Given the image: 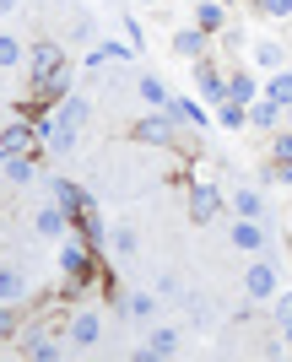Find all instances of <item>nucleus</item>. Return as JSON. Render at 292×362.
<instances>
[{
  "label": "nucleus",
  "mask_w": 292,
  "mask_h": 362,
  "mask_svg": "<svg viewBox=\"0 0 292 362\" xmlns=\"http://www.w3.org/2000/svg\"><path fill=\"white\" fill-rule=\"evenodd\" d=\"M38 157H44V151H16V157H6L0 179H6V184H33V179H38Z\"/></svg>",
  "instance_id": "obj_16"
},
{
  "label": "nucleus",
  "mask_w": 292,
  "mask_h": 362,
  "mask_svg": "<svg viewBox=\"0 0 292 362\" xmlns=\"http://www.w3.org/2000/svg\"><path fill=\"white\" fill-rule=\"evenodd\" d=\"M281 119H287V108L281 103H271V98H255V103H249V130H265V136H271V130H281Z\"/></svg>",
  "instance_id": "obj_15"
},
{
  "label": "nucleus",
  "mask_w": 292,
  "mask_h": 362,
  "mask_svg": "<svg viewBox=\"0 0 292 362\" xmlns=\"http://www.w3.org/2000/svg\"><path fill=\"white\" fill-rule=\"evenodd\" d=\"M249 60H255L265 76H271V71H281V65H287V49H281L276 38H260V44L249 49Z\"/></svg>",
  "instance_id": "obj_21"
},
{
  "label": "nucleus",
  "mask_w": 292,
  "mask_h": 362,
  "mask_svg": "<svg viewBox=\"0 0 292 362\" xmlns=\"http://www.w3.org/2000/svg\"><path fill=\"white\" fill-rule=\"evenodd\" d=\"M141 249V238H136V227H114L108 233V255H119V259H130Z\"/></svg>",
  "instance_id": "obj_28"
},
{
  "label": "nucleus",
  "mask_w": 292,
  "mask_h": 362,
  "mask_svg": "<svg viewBox=\"0 0 292 362\" xmlns=\"http://www.w3.org/2000/svg\"><path fill=\"white\" fill-rule=\"evenodd\" d=\"M222 22H228V6H222V0H200L195 6V28H206L211 38L222 33Z\"/></svg>",
  "instance_id": "obj_23"
},
{
  "label": "nucleus",
  "mask_w": 292,
  "mask_h": 362,
  "mask_svg": "<svg viewBox=\"0 0 292 362\" xmlns=\"http://www.w3.org/2000/svg\"><path fill=\"white\" fill-rule=\"evenodd\" d=\"M0 124H6V108H0Z\"/></svg>",
  "instance_id": "obj_38"
},
{
  "label": "nucleus",
  "mask_w": 292,
  "mask_h": 362,
  "mask_svg": "<svg viewBox=\"0 0 292 362\" xmlns=\"http://www.w3.org/2000/svg\"><path fill=\"white\" fill-rule=\"evenodd\" d=\"M216 119H222V130H249V108L244 103H216Z\"/></svg>",
  "instance_id": "obj_29"
},
{
  "label": "nucleus",
  "mask_w": 292,
  "mask_h": 362,
  "mask_svg": "<svg viewBox=\"0 0 292 362\" xmlns=\"http://www.w3.org/2000/svg\"><path fill=\"white\" fill-rule=\"evenodd\" d=\"M65 65V49L54 44V38H38V44H28V81H44V76H54Z\"/></svg>",
  "instance_id": "obj_8"
},
{
  "label": "nucleus",
  "mask_w": 292,
  "mask_h": 362,
  "mask_svg": "<svg viewBox=\"0 0 292 362\" xmlns=\"http://www.w3.org/2000/svg\"><path fill=\"white\" fill-rule=\"evenodd\" d=\"M0 151H6V157H16V151H44V146H38V124H33L28 114L6 119V124H0Z\"/></svg>",
  "instance_id": "obj_6"
},
{
  "label": "nucleus",
  "mask_w": 292,
  "mask_h": 362,
  "mask_svg": "<svg viewBox=\"0 0 292 362\" xmlns=\"http://www.w3.org/2000/svg\"><path fill=\"white\" fill-rule=\"evenodd\" d=\"M200 65V71H195V87H200V98H206V103H228V76H222V71H216V65L211 60H195Z\"/></svg>",
  "instance_id": "obj_14"
},
{
  "label": "nucleus",
  "mask_w": 292,
  "mask_h": 362,
  "mask_svg": "<svg viewBox=\"0 0 292 362\" xmlns=\"http://www.w3.org/2000/svg\"><path fill=\"white\" fill-rule=\"evenodd\" d=\"M260 16H292V0H255Z\"/></svg>",
  "instance_id": "obj_34"
},
{
  "label": "nucleus",
  "mask_w": 292,
  "mask_h": 362,
  "mask_svg": "<svg viewBox=\"0 0 292 362\" xmlns=\"http://www.w3.org/2000/svg\"><path fill=\"white\" fill-rule=\"evenodd\" d=\"M22 335V319H16V303H0V341H16Z\"/></svg>",
  "instance_id": "obj_31"
},
{
  "label": "nucleus",
  "mask_w": 292,
  "mask_h": 362,
  "mask_svg": "<svg viewBox=\"0 0 292 362\" xmlns=\"http://www.w3.org/2000/svg\"><path fill=\"white\" fill-rule=\"evenodd\" d=\"M222 6H233V0H222Z\"/></svg>",
  "instance_id": "obj_39"
},
{
  "label": "nucleus",
  "mask_w": 292,
  "mask_h": 362,
  "mask_svg": "<svg viewBox=\"0 0 292 362\" xmlns=\"http://www.w3.org/2000/svg\"><path fill=\"white\" fill-rule=\"evenodd\" d=\"M271 157H292V130H287V124L271 130Z\"/></svg>",
  "instance_id": "obj_32"
},
{
  "label": "nucleus",
  "mask_w": 292,
  "mask_h": 362,
  "mask_svg": "<svg viewBox=\"0 0 292 362\" xmlns=\"http://www.w3.org/2000/svg\"><path fill=\"white\" fill-rule=\"evenodd\" d=\"M168 114L179 124H189V130H211V114H206V103H195V98H168Z\"/></svg>",
  "instance_id": "obj_17"
},
{
  "label": "nucleus",
  "mask_w": 292,
  "mask_h": 362,
  "mask_svg": "<svg viewBox=\"0 0 292 362\" xmlns=\"http://www.w3.org/2000/svg\"><path fill=\"white\" fill-rule=\"evenodd\" d=\"M16 65H28V44L11 38V33H0V71H16Z\"/></svg>",
  "instance_id": "obj_26"
},
{
  "label": "nucleus",
  "mask_w": 292,
  "mask_h": 362,
  "mask_svg": "<svg viewBox=\"0 0 292 362\" xmlns=\"http://www.w3.org/2000/svg\"><path fill=\"white\" fill-rule=\"evenodd\" d=\"M276 292H281V276H276V265L260 255L244 271V298H249V308H265V303H276Z\"/></svg>",
  "instance_id": "obj_4"
},
{
  "label": "nucleus",
  "mask_w": 292,
  "mask_h": 362,
  "mask_svg": "<svg viewBox=\"0 0 292 362\" xmlns=\"http://www.w3.org/2000/svg\"><path fill=\"white\" fill-rule=\"evenodd\" d=\"M271 184H287L292 189V157H271Z\"/></svg>",
  "instance_id": "obj_33"
},
{
  "label": "nucleus",
  "mask_w": 292,
  "mask_h": 362,
  "mask_svg": "<svg viewBox=\"0 0 292 362\" xmlns=\"http://www.w3.org/2000/svg\"><path fill=\"white\" fill-rule=\"evenodd\" d=\"M136 54V44H93L87 49V71H98V65H119Z\"/></svg>",
  "instance_id": "obj_22"
},
{
  "label": "nucleus",
  "mask_w": 292,
  "mask_h": 362,
  "mask_svg": "<svg viewBox=\"0 0 292 362\" xmlns=\"http://www.w3.org/2000/svg\"><path fill=\"white\" fill-rule=\"evenodd\" d=\"M16 351H22L28 362H60V357H65V346H60V341H54L49 330H28V335H16Z\"/></svg>",
  "instance_id": "obj_10"
},
{
  "label": "nucleus",
  "mask_w": 292,
  "mask_h": 362,
  "mask_svg": "<svg viewBox=\"0 0 292 362\" xmlns=\"http://www.w3.org/2000/svg\"><path fill=\"white\" fill-rule=\"evenodd\" d=\"M228 243L238 249V255H265V222H255V216H233V222H228Z\"/></svg>",
  "instance_id": "obj_9"
},
{
  "label": "nucleus",
  "mask_w": 292,
  "mask_h": 362,
  "mask_svg": "<svg viewBox=\"0 0 292 362\" xmlns=\"http://www.w3.org/2000/svg\"><path fill=\"white\" fill-rule=\"evenodd\" d=\"M179 346H185V330H173V325H157V330H146V346H136V362L179 357Z\"/></svg>",
  "instance_id": "obj_7"
},
{
  "label": "nucleus",
  "mask_w": 292,
  "mask_h": 362,
  "mask_svg": "<svg viewBox=\"0 0 292 362\" xmlns=\"http://www.w3.org/2000/svg\"><path fill=\"white\" fill-rule=\"evenodd\" d=\"M98 259H103V255H98L93 243L81 238L76 227H71V233L60 238V271H65V281H81V276H93V271H98Z\"/></svg>",
  "instance_id": "obj_3"
},
{
  "label": "nucleus",
  "mask_w": 292,
  "mask_h": 362,
  "mask_svg": "<svg viewBox=\"0 0 292 362\" xmlns=\"http://www.w3.org/2000/svg\"><path fill=\"white\" fill-rule=\"evenodd\" d=\"M185 211H189V222H195V227H211L216 216L228 211V195H222V184L195 179V184H189V195H185Z\"/></svg>",
  "instance_id": "obj_2"
},
{
  "label": "nucleus",
  "mask_w": 292,
  "mask_h": 362,
  "mask_svg": "<svg viewBox=\"0 0 292 362\" xmlns=\"http://www.w3.org/2000/svg\"><path fill=\"white\" fill-rule=\"evenodd\" d=\"M211 44H216V38H211L206 28H195V22L173 33V54H185V60H206V54H211Z\"/></svg>",
  "instance_id": "obj_13"
},
{
  "label": "nucleus",
  "mask_w": 292,
  "mask_h": 362,
  "mask_svg": "<svg viewBox=\"0 0 292 362\" xmlns=\"http://www.w3.org/2000/svg\"><path fill=\"white\" fill-rule=\"evenodd\" d=\"M265 98H271V103H281V108H292V71H287V65L265 76Z\"/></svg>",
  "instance_id": "obj_25"
},
{
  "label": "nucleus",
  "mask_w": 292,
  "mask_h": 362,
  "mask_svg": "<svg viewBox=\"0 0 292 362\" xmlns=\"http://www.w3.org/2000/svg\"><path fill=\"white\" fill-rule=\"evenodd\" d=\"M157 292H130V298H119V308H124V319L130 325H152V314H157Z\"/></svg>",
  "instance_id": "obj_19"
},
{
  "label": "nucleus",
  "mask_w": 292,
  "mask_h": 362,
  "mask_svg": "<svg viewBox=\"0 0 292 362\" xmlns=\"http://www.w3.org/2000/svg\"><path fill=\"white\" fill-rule=\"evenodd\" d=\"M179 130H185V124L173 119L168 108H146V114H136V124H130V136H136L141 146H179Z\"/></svg>",
  "instance_id": "obj_1"
},
{
  "label": "nucleus",
  "mask_w": 292,
  "mask_h": 362,
  "mask_svg": "<svg viewBox=\"0 0 292 362\" xmlns=\"http://www.w3.org/2000/svg\"><path fill=\"white\" fill-rule=\"evenodd\" d=\"M136 87H141V98H146V108H168V98H173L163 76H141Z\"/></svg>",
  "instance_id": "obj_27"
},
{
  "label": "nucleus",
  "mask_w": 292,
  "mask_h": 362,
  "mask_svg": "<svg viewBox=\"0 0 292 362\" xmlns=\"http://www.w3.org/2000/svg\"><path fill=\"white\" fill-rule=\"evenodd\" d=\"M49 200H60V206H65L71 216H76V211H87V206H98V200H93V189H81L76 179H60V173L49 179Z\"/></svg>",
  "instance_id": "obj_12"
},
{
  "label": "nucleus",
  "mask_w": 292,
  "mask_h": 362,
  "mask_svg": "<svg viewBox=\"0 0 292 362\" xmlns=\"http://www.w3.org/2000/svg\"><path fill=\"white\" fill-rule=\"evenodd\" d=\"M6 11H16V0H0V16H6Z\"/></svg>",
  "instance_id": "obj_36"
},
{
  "label": "nucleus",
  "mask_w": 292,
  "mask_h": 362,
  "mask_svg": "<svg viewBox=\"0 0 292 362\" xmlns=\"http://www.w3.org/2000/svg\"><path fill=\"white\" fill-rule=\"evenodd\" d=\"M0 303H28V276H22V265H0Z\"/></svg>",
  "instance_id": "obj_20"
},
{
  "label": "nucleus",
  "mask_w": 292,
  "mask_h": 362,
  "mask_svg": "<svg viewBox=\"0 0 292 362\" xmlns=\"http://www.w3.org/2000/svg\"><path fill=\"white\" fill-rule=\"evenodd\" d=\"M271 314H276V325H281V341H292V292H276Z\"/></svg>",
  "instance_id": "obj_30"
},
{
  "label": "nucleus",
  "mask_w": 292,
  "mask_h": 362,
  "mask_svg": "<svg viewBox=\"0 0 292 362\" xmlns=\"http://www.w3.org/2000/svg\"><path fill=\"white\" fill-rule=\"evenodd\" d=\"M98 341H103V314H98V308H76L71 325H65V346L71 351H93Z\"/></svg>",
  "instance_id": "obj_5"
},
{
  "label": "nucleus",
  "mask_w": 292,
  "mask_h": 362,
  "mask_svg": "<svg viewBox=\"0 0 292 362\" xmlns=\"http://www.w3.org/2000/svg\"><path fill=\"white\" fill-rule=\"evenodd\" d=\"M228 98H233V103H255V98H260V81H255V76H249V71H233L228 76Z\"/></svg>",
  "instance_id": "obj_24"
},
{
  "label": "nucleus",
  "mask_w": 292,
  "mask_h": 362,
  "mask_svg": "<svg viewBox=\"0 0 292 362\" xmlns=\"http://www.w3.org/2000/svg\"><path fill=\"white\" fill-rule=\"evenodd\" d=\"M124 33H130V44H146V28H141V22H136V11H130V16H124Z\"/></svg>",
  "instance_id": "obj_35"
},
{
  "label": "nucleus",
  "mask_w": 292,
  "mask_h": 362,
  "mask_svg": "<svg viewBox=\"0 0 292 362\" xmlns=\"http://www.w3.org/2000/svg\"><path fill=\"white\" fill-rule=\"evenodd\" d=\"M281 124H287V130H292V108H287V119H281Z\"/></svg>",
  "instance_id": "obj_37"
},
{
  "label": "nucleus",
  "mask_w": 292,
  "mask_h": 362,
  "mask_svg": "<svg viewBox=\"0 0 292 362\" xmlns=\"http://www.w3.org/2000/svg\"><path fill=\"white\" fill-rule=\"evenodd\" d=\"M33 233H38V238H65V233H71V211H65L60 200H44V206L33 211Z\"/></svg>",
  "instance_id": "obj_11"
},
{
  "label": "nucleus",
  "mask_w": 292,
  "mask_h": 362,
  "mask_svg": "<svg viewBox=\"0 0 292 362\" xmlns=\"http://www.w3.org/2000/svg\"><path fill=\"white\" fill-rule=\"evenodd\" d=\"M228 211H233V216H255V222H265V195L255 189V184H244V189H233V195H228Z\"/></svg>",
  "instance_id": "obj_18"
}]
</instances>
